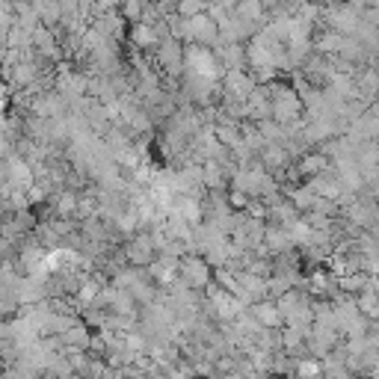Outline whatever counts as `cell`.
I'll return each instance as SVG.
<instances>
[{
    "label": "cell",
    "instance_id": "obj_1",
    "mask_svg": "<svg viewBox=\"0 0 379 379\" xmlns=\"http://www.w3.org/2000/svg\"><path fill=\"white\" fill-rule=\"evenodd\" d=\"M190 39L201 42V45H210L213 39H217V24H213L205 12L196 15V18H190Z\"/></svg>",
    "mask_w": 379,
    "mask_h": 379
},
{
    "label": "cell",
    "instance_id": "obj_2",
    "mask_svg": "<svg viewBox=\"0 0 379 379\" xmlns=\"http://www.w3.org/2000/svg\"><path fill=\"white\" fill-rule=\"evenodd\" d=\"M205 12V0H178V15L181 18H196V15H201Z\"/></svg>",
    "mask_w": 379,
    "mask_h": 379
},
{
    "label": "cell",
    "instance_id": "obj_3",
    "mask_svg": "<svg viewBox=\"0 0 379 379\" xmlns=\"http://www.w3.org/2000/svg\"><path fill=\"white\" fill-rule=\"evenodd\" d=\"M124 15L128 18H140L143 15V0H128V3H124Z\"/></svg>",
    "mask_w": 379,
    "mask_h": 379
},
{
    "label": "cell",
    "instance_id": "obj_4",
    "mask_svg": "<svg viewBox=\"0 0 379 379\" xmlns=\"http://www.w3.org/2000/svg\"><path fill=\"white\" fill-rule=\"evenodd\" d=\"M320 166H323V160L320 157H311V160L302 163V172H320Z\"/></svg>",
    "mask_w": 379,
    "mask_h": 379
}]
</instances>
